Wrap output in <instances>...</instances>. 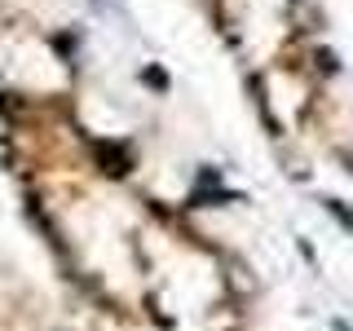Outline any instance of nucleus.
I'll use <instances>...</instances> for the list:
<instances>
[{"mask_svg": "<svg viewBox=\"0 0 353 331\" xmlns=\"http://www.w3.org/2000/svg\"><path fill=\"white\" fill-rule=\"evenodd\" d=\"M93 154L102 159V168H106L110 177H124V172H128V150L115 146V141H93Z\"/></svg>", "mask_w": 353, "mask_h": 331, "instance_id": "nucleus-1", "label": "nucleus"}, {"mask_svg": "<svg viewBox=\"0 0 353 331\" xmlns=\"http://www.w3.org/2000/svg\"><path fill=\"white\" fill-rule=\"evenodd\" d=\"M141 84L154 88V93H163V88H168V75H163L159 66H146V71H141Z\"/></svg>", "mask_w": 353, "mask_h": 331, "instance_id": "nucleus-2", "label": "nucleus"}, {"mask_svg": "<svg viewBox=\"0 0 353 331\" xmlns=\"http://www.w3.org/2000/svg\"><path fill=\"white\" fill-rule=\"evenodd\" d=\"M327 212H331V217H336V221H340V225H349V230H353V212H349V208H345V203H340V199H327Z\"/></svg>", "mask_w": 353, "mask_h": 331, "instance_id": "nucleus-3", "label": "nucleus"}, {"mask_svg": "<svg viewBox=\"0 0 353 331\" xmlns=\"http://www.w3.org/2000/svg\"><path fill=\"white\" fill-rule=\"evenodd\" d=\"M314 58H318V66H323L327 75H336V71H340V62H336V53H331V49H318Z\"/></svg>", "mask_w": 353, "mask_h": 331, "instance_id": "nucleus-4", "label": "nucleus"}, {"mask_svg": "<svg viewBox=\"0 0 353 331\" xmlns=\"http://www.w3.org/2000/svg\"><path fill=\"white\" fill-rule=\"evenodd\" d=\"M0 168H14V150H9L5 137H0Z\"/></svg>", "mask_w": 353, "mask_h": 331, "instance_id": "nucleus-5", "label": "nucleus"}, {"mask_svg": "<svg viewBox=\"0 0 353 331\" xmlns=\"http://www.w3.org/2000/svg\"><path fill=\"white\" fill-rule=\"evenodd\" d=\"M340 159H345V163H349V172H353V146H345V150H340Z\"/></svg>", "mask_w": 353, "mask_h": 331, "instance_id": "nucleus-6", "label": "nucleus"}, {"mask_svg": "<svg viewBox=\"0 0 353 331\" xmlns=\"http://www.w3.org/2000/svg\"><path fill=\"white\" fill-rule=\"evenodd\" d=\"M336 331H353V327H349V323H340V318H336Z\"/></svg>", "mask_w": 353, "mask_h": 331, "instance_id": "nucleus-7", "label": "nucleus"}]
</instances>
